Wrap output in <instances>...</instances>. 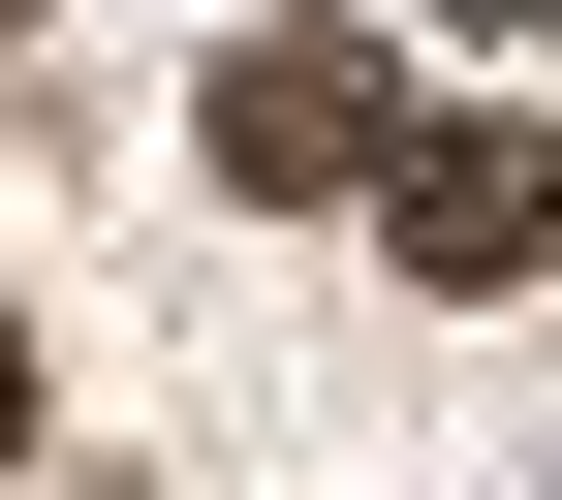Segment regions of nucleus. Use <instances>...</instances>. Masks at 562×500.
Instances as JSON below:
<instances>
[{"mask_svg":"<svg viewBox=\"0 0 562 500\" xmlns=\"http://www.w3.org/2000/svg\"><path fill=\"white\" fill-rule=\"evenodd\" d=\"M188 125H220V188H250V220H281V188H375V157H406L344 32H220V95H188Z\"/></svg>","mask_w":562,"mask_h":500,"instance_id":"obj_2","label":"nucleus"},{"mask_svg":"<svg viewBox=\"0 0 562 500\" xmlns=\"http://www.w3.org/2000/svg\"><path fill=\"white\" fill-rule=\"evenodd\" d=\"M0 32H32V0H0Z\"/></svg>","mask_w":562,"mask_h":500,"instance_id":"obj_4","label":"nucleus"},{"mask_svg":"<svg viewBox=\"0 0 562 500\" xmlns=\"http://www.w3.org/2000/svg\"><path fill=\"white\" fill-rule=\"evenodd\" d=\"M375 251L438 281V313H501V281H562V157L531 125H406L375 157Z\"/></svg>","mask_w":562,"mask_h":500,"instance_id":"obj_1","label":"nucleus"},{"mask_svg":"<svg viewBox=\"0 0 562 500\" xmlns=\"http://www.w3.org/2000/svg\"><path fill=\"white\" fill-rule=\"evenodd\" d=\"M0 469H32V344H0Z\"/></svg>","mask_w":562,"mask_h":500,"instance_id":"obj_3","label":"nucleus"}]
</instances>
